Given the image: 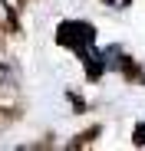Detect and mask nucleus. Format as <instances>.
Instances as JSON below:
<instances>
[{"instance_id": "obj_3", "label": "nucleus", "mask_w": 145, "mask_h": 151, "mask_svg": "<svg viewBox=\"0 0 145 151\" xmlns=\"http://www.w3.org/2000/svg\"><path fill=\"white\" fill-rule=\"evenodd\" d=\"M102 4H106V7H112V10H125L132 0H102Z\"/></svg>"}, {"instance_id": "obj_2", "label": "nucleus", "mask_w": 145, "mask_h": 151, "mask_svg": "<svg viewBox=\"0 0 145 151\" xmlns=\"http://www.w3.org/2000/svg\"><path fill=\"white\" fill-rule=\"evenodd\" d=\"M132 138H135V145H145V122L135 125V135H132Z\"/></svg>"}, {"instance_id": "obj_1", "label": "nucleus", "mask_w": 145, "mask_h": 151, "mask_svg": "<svg viewBox=\"0 0 145 151\" xmlns=\"http://www.w3.org/2000/svg\"><path fill=\"white\" fill-rule=\"evenodd\" d=\"M56 40L63 43V46H69L72 53H79L83 59H92V43H96V30L89 27V23H83V20H69V23H59V33H56Z\"/></svg>"}]
</instances>
